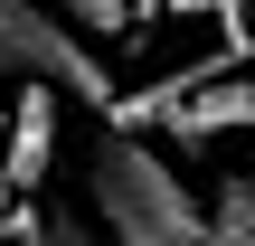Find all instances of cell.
<instances>
[{
  "mask_svg": "<svg viewBox=\"0 0 255 246\" xmlns=\"http://www.w3.org/2000/svg\"><path fill=\"white\" fill-rule=\"evenodd\" d=\"M57 85H19L9 95V114H0V180H9V199L19 190H47V171H57Z\"/></svg>",
  "mask_w": 255,
  "mask_h": 246,
  "instance_id": "3957f363",
  "label": "cell"
},
{
  "mask_svg": "<svg viewBox=\"0 0 255 246\" xmlns=\"http://www.w3.org/2000/svg\"><path fill=\"white\" fill-rule=\"evenodd\" d=\"M199 246H255V180H246V171H227V180H218Z\"/></svg>",
  "mask_w": 255,
  "mask_h": 246,
  "instance_id": "5b68a950",
  "label": "cell"
},
{
  "mask_svg": "<svg viewBox=\"0 0 255 246\" xmlns=\"http://www.w3.org/2000/svg\"><path fill=\"white\" fill-rule=\"evenodd\" d=\"M38 19H57L66 38H114V28H132V0H28Z\"/></svg>",
  "mask_w": 255,
  "mask_h": 246,
  "instance_id": "8992f818",
  "label": "cell"
},
{
  "mask_svg": "<svg viewBox=\"0 0 255 246\" xmlns=\"http://www.w3.org/2000/svg\"><path fill=\"white\" fill-rule=\"evenodd\" d=\"M0 66H19L28 85H57V95H76L85 114H114V66L85 47V38H66L57 19H38L28 0H0Z\"/></svg>",
  "mask_w": 255,
  "mask_h": 246,
  "instance_id": "7a4b0ae2",
  "label": "cell"
},
{
  "mask_svg": "<svg viewBox=\"0 0 255 246\" xmlns=\"http://www.w3.org/2000/svg\"><path fill=\"white\" fill-rule=\"evenodd\" d=\"M76 218L104 246H199V228H208L199 190L123 123H104L76 152Z\"/></svg>",
  "mask_w": 255,
  "mask_h": 246,
  "instance_id": "6da1fadb",
  "label": "cell"
},
{
  "mask_svg": "<svg viewBox=\"0 0 255 246\" xmlns=\"http://www.w3.org/2000/svg\"><path fill=\"white\" fill-rule=\"evenodd\" d=\"M0 114H9V104H0Z\"/></svg>",
  "mask_w": 255,
  "mask_h": 246,
  "instance_id": "9c48e42d",
  "label": "cell"
},
{
  "mask_svg": "<svg viewBox=\"0 0 255 246\" xmlns=\"http://www.w3.org/2000/svg\"><path fill=\"white\" fill-rule=\"evenodd\" d=\"M151 133H170V142H218V133H255V66H227V76H208L199 95H180Z\"/></svg>",
  "mask_w": 255,
  "mask_h": 246,
  "instance_id": "277c9868",
  "label": "cell"
},
{
  "mask_svg": "<svg viewBox=\"0 0 255 246\" xmlns=\"http://www.w3.org/2000/svg\"><path fill=\"white\" fill-rule=\"evenodd\" d=\"M0 228H19V199H9V180H0Z\"/></svg>",
  "mask_w": 255,
  "mask_h": 246,
  "instance_id": "ba28073f",
  "label": "cell"
},
{
  "mask_svg": "<svg viewBox=\"0 0 255 246\" xmlns=\"http://www.w3.org/2000/svg\"><path fill=\"white\" fill-rule=\"evenodd\" d=\"M19 237H28V246H104L85 218H76V199H38V209H19Z\"/></svg>",
  "mask_w": 255,
  "mask_h": 246,
  "instance_id": "52a82bcc",
  "label": "cell"
}]
</instances>
